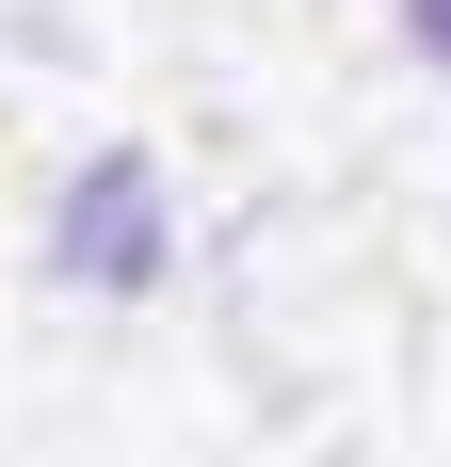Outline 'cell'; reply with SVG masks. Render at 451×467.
I'll list each match as a JSON object with an SVG mask.
<instances>
[{
	"mask_svg": "<svg viewBox=\"0 0 451 467\" xmlns=\"http://www.w3.org/2000/svg\"><path fill=\"white\" fill-rule=\"evenodd\" d=\"M404 16H419V48H435V65H451V0H404Z\"/></svg>",
	"mask_w": 451,
	"mask_h": 467,
	"instance_id": "obj_1",
	"label": "cell"
}]
</instances>
